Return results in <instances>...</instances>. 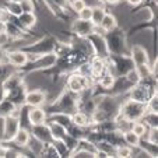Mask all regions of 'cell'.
I'll use <instances>...</instances> for the list:
<instances>
[{"label":"cell","instance_id":"obj_23","mask_svg":"<svg viewBox=\"0 0 158 158\" xmlns=\"http://www.w3.org/2000/svg\"><path fill=\"white\" fill-rule=\"evenodd\" d=\"M20 6L23 13H34L35 11V4H34L32 0H21Z\"/></svg>","mask_w":158,"mask_h":158},{"label":"cell","instance_id":"obj_33","mask_svg":"<svg viewBox=\"0 0 158 158\" xmlns=\"http://www.w3.org/2000/svg\"><path fill=\"white\" fill-rule=\"evenodd\" d=\"M98 2H104V0H98Z\"/></svg>","mask_w":158,"mask_h":158},{"label":"cell","instance_id":"obj_16","mask_svg":"<svg viewBox=\"0 0 158 158\" xmlns=\"http://www.w3.org/2000/svg\"><path fill=\"white\" fill-rule=\"evenodd\" d=\"M122 139L125 140V143L127 144L129 147H131V148H137V147H140V137H139L136 133H133L130 129L126 130V131H123Z\"/></svg>","mask_w":158,"mask_h":158},{"label":"cell","instance_id":"obj_20","mask_svg":"<svg viewBox=\"0 0 158 158\" xmlns=\"http://www.w3.org/2000/svg\"><path fill=\"white\" fill-rule=\"evenodd\" d=\"M125 78H126V81H127L130 85H136V84L141 83V80H143V78L140 77V74H139V72L136 70V67L129 69L127 73L125 74Z\"/></svg>","mask_w":158,"mask_h":158},{"label":"cell","instance_id":"obj_22","mask_svg":"<svg viewBox=\"0 0 158 158\" xmlns=\"http://www.w3.org/2000/svg\"><path fill=\"white\" fill-rule=\"evenodd\" d=\"M77 14H78V18H80V20L91 21V15H93V6H88V4H87V6L84 7L80 13H77Z\"/></svg>","mask_w":158,"mask_h":158},{"label":"cell","instance_id":"obj_3","mask_svg":"<svg viewBox=\"0 0 158 158\" xmlns=\"http://www.w3.org/2000/svg\"><path fill=\"white\" fill-rule=\"evenodd\" d=\"M89 83H91V80L88 77L80 74V73H74L67 78V88L70 93L78 95V94L84 93L87 88H89Z\"/></svg>","mask_w":158,"mask_h":158},{"label":"cell","instance_id":"obj_18","mask_svg":"<svg viewBox=\"0 0 158 158\" xmlns=\"http://www.w3.org/2000/svg\"><path fill=\"white\" fill-rule=\"evenodd\" d=\"M106 14L105 11V7L101 6V4H97V6H93V15H91V23H93L95 27H98L99 23L102 21L104 15Z\"/></svg>","mask_w":158,"mask_h":158},{"label":"cell","instance_id":"obj_28","mask_svg":"<svg viewBox=\"0 0 158 158\" xmlns=\"http://www.w3.org/2000/svg\"><path fill=\"white\" fill-rule=\"evenodd\" d=\"M7 27H9V23H6L4 20H0V34L7 32Z\"/></svg>","mask_w":158,"mask_h":158},{"label":"cell","instance_id":"obj_26","mask_svg":"<svg viewBox=\"0 0 158 158\" xmlns=\"http://www.w3.org/2000/svg\"><path fill=\"white\" fill-rule=\"evenodd\" d=\"M7 95H9V93H7L6 87H4V83L3 81H0V104L7 98Z\"/></svg>","mask_w":158,"mask_h":158},{"label":"cell","instance_id":"obj_31","mask_svg":"<svg viewBox=\"0 0 158 158\" xmlns=\"http://www.w3.org/2000/svg\"><path fill=\"white\" fill-rule=\"evenodd\" d=\"M4 14H6V10L0 7V20H4Z\"/></svg>","mask_w":158,"mask_h":158},{"label":"cell","instance_id":"obj_10","mask_svg":"<svg viewBox=\"0 0 158 158\" xmlns=\"http://www.w3.org/2000/svg\"><path fill=\"white\" fill-rule=\"evenodd\" d=\"M131 59L136 66L147 64L148 63V53L141 45H133L131 48Z\"/></svg>","mask_w":158,"mask_h":158},{"label":"cell","instance_id":"obj_15","mask_svg":"<svg viewBox=\"0 0 158 158\" xmlns=\"http://www.w3.org/2000/svg\"><path fill=\"white\" fill-rule=\"evenodd\" d=\"M30 139H31L30 130H27L25 127H20V130H18L17 134L14 136L13 141H14V143L17 144L18 147H27V144H28V141H30Z\"/></svg>","mask_w":158,"mask_h":158},{"label":"cell","instance_id":"obj_13","mask_svg":"<svg viewBox=\"0 0 158 158\" xmlns=\"http://www.w3.org/2000/svg\"><path fill=\"white\" fill-rule=\"evenodd\" d=\"M116 27H118L116 17H115L114 14H109V13H106V14L104 15L102 21L98 25V28H101L104 32H112V31L116 30Z\"/></svg>","mask_w":158,"mask_h":158},{"label":"cell","instance_id":"obj_8","mask_svg":"<svg viewBox=\"0 0 158 158\" xmlns=\"http://www.w3.org/2000/svg\"><path fill=\"white\" fill-rule=\"evenodd\" d=\"M28 122L30 126H38L46 123V112L41 106H32L28 110Z\"/></svg>","mask_w":158,"mask_h":158},{"label":"cell","instance_id":"obj_11","mask_svg":"<svg viewBox=\"0 0 158 158\" xmlns=\"http://www.w3.org/2000/svg\"><path fill=\"white\" fill-rule=\"evenodd\" d=\"M57 60V55L51 52V53H39V56L36 57L35 64L38 66V69H49L52 66H55Z\"/></svg>","mask_w":158,"mask_h":158},{"label":"cell","instance_id":"obj_24","mask_svg":"<svg viewBox=\"0 0 158 158\" xmlns=\"http://www.w3.org/2000/svg\"><path fill=\"white\" fill-rule=\"evenodd\" d=\"M116 155L122 158H127L131 157V147L129 146H119L116 147Z\"/></svg>","mask_w":158,"mask_h":158},{"label":"cell","instance_id":"obj_32","mask_svg":"<svg viewBox=\"0 0 158 158\" xmlns=\"http://www.w3.org/2000/svg\"><path fill=\"white\" fill-rule=\"evenodd\" d=\"M9 2H13V3H20L21 0H9Z\"/></svg>","mask_w":158,"mask_h":158},{"label":"cell","instance_id":"obj_17","mask_svg":"<svg viewBox=\"0 0 158 158\" xmlns=\"http://www.w3.org/2000/svg\"><path fill=\"white\" fill-rule=\"evenodd\" d=\"M130 130L133 133H136L139 137H146L147 136V131H148V126L146 125V122H141V120H134L131 122V126H130Z\"/></svg>","mask_w":158,"mask_h":158},{"label":"cell","instance_id":"obj_21","mask_svg":"<svg viewBox=\"0 0 158 158\" xmlns=\"http://www.w3.org/2000/svg\"><path fill=\"white\" fill-rule=\"evenodd\" d=\"M69 4H70V7H72V10L74 13H80L81 10L87 6V2L85 0H70Z\"/></svg>","mask_w":158,"mask_h":158},{"label":"cell","instance_id":"obj_14","mask_svg":"<svg viewBox=\"0 0 158 158\" xmlns=\"http://www.w3.org/2000/svg\"><path fill=\"white\" fill-rule=\"evenodd\" d=\"M70 122L74 126H77V127H87V126L91 123V118H89L85 112L76 110L74 114L70 116Z\"/></svg>","mask_w":158,"mask_h":158},{"label":"cell","instance_id":"obj_12","mask_svg":"<svg viewBox=\"0 0 158 158\" xmlns=\"http://www.w3.org/2000/svg\"><path fill=\"white\" fill-rule=\"evenodd\" d=\"M97 83H98V85L101 87V88H104V89L114 88L115 84H116V77H115V73H112L110 70L106 69V70H105V72L98 77Z\"/></svg>","mask_w":158,"mask_h":158},{"label":"cell","instance_id":"obj_1","mask_svg":"<svg viewBox=\"0 0 158 158\" xmlns=\"http://www.w3.org/2000/svg\"><path fill=\"white\" fill-rule=\"evenodd\" d=\"M118 114H120L123 118L129 119L130 122L140 120L147 114V104H141V102L129 99V101H126L125 104H122L119 106V112Z\"/></svg>","mask_w":158,"mask_h":158},{"label":"cell","instance_id":"obj_25","mask_svg":"<svg viewBox=\"0 0 158 158\" xmlns=\"http://www.w3.org/2000/svg\"><path fill=\"white\" fill-rule=\"evenodd\" d=\"M10 38H11V36H10V34H7V32L0 34V49L9 44V42H10Z\"/></svg>","mask_w":158,"mask_h":158},{"label":"cell","instance_id":"obj_4","mask_svg":"<svg viewBox=\"0 0 158 158\" xmlns=\"http://www.w3.org/2000/svg\"><path fill=\"white\" fill-rule=\"evenodd\" d=\"M46 93L42 91V89H31V91H27L24 95V102L28 106H42V105L46 102Z\"/></svg>","mask_w":158,"mask_h":158},{"label":"cell","instance_id":"obj_9","mask_svg":"<svg viewBox=\"0 0 158 158\" xmlns=\"http://www.w3.org/2000/svg\"><path fill=\"white\" fill-rule=\"evenodd\" d=\"M32 127V136L36 137L38 140H41L42 143H49V141H55L53 137H52L51 129L49 126L45 125H38V126H31Z\"/></svg>","mask_w":158,"mask_h":158},{"label":"cell","instance_id":"obj_30","mask_svg":"<svg viewBox=\"0 0 158 158\" xmlns=\"http://www.w3.org/2000/svg\"><path fill=\"white\" fill-rule=\"evenodd\" d=\"M106 4H110V6H115V4H118L120 2V0H104Z\"/></svg>","mask_w":158,"mask_h":158},{"label":"cell","instance_id":"obj_27","mask_svg":"<svg viewBox=\"0 0 158 158\" xmlns=\"http://www.w3.org/2000/svg\"><path fill=\"white\" fill-rule=\"evenodd\" d=\"M125 2L129 4V6H131V7H136V6H140V4L143 3L144 0H125Z\"/></svg>","mask_w":158,"mask_h":158},{"label":"cell","instance_id":"obj_19","mask_svg":"<svg viewBox=\"0 0 158 158\" xmlns=\"http://www.w3.org/2000/svg\"><path fill=\"white\" fill-rule=\"evenodd\" d=\"M21 25L25 28H32L36 24V17L34 15V13H21V15H18Z\"/></svg>","mask_w":158,"mask_h":158},{"label":"cell","instance_id":"obj_5","mask_svg":"<svg viewBox=\"0 0 158 158\" xmlns=\"http://www.w3.org/2000/svg\"><path fill=\"white\" fill-rule=\"evenodd\" d=\"M7 63L14 67H24L28 63V53L24 51H20V49H14V51H10L4 55Z\"/></svg>","mask_w":158,"mask_h":158},{"label":"cell","instance_id":"obj_6","mask_svg":"<svg viewBox=\"0 0 158 158\" xmlns=\"http://www.w3.org/2000/svg\"><path fill=\"white\" fill-rule=\"evenodd\" d=\"M152 94H154V93H152ZM152 94H150L148 87L141 85V84L139 83V84H136V85H131L130 99L137 101V102H141V104H147V102H148V99L151 98Z\"/></svg>","mask_w":158,"mask_h":158},{"label":"cell","instance_id":"obj_7","mask_svg":"<svg viewBox=\"0 0 158 158\" xmlns=\"http://www.w3.org/2000/svg\"><path fill=\"white\" fill-rule=\"evenodd\" d=\"M72 28L77 35H80L84 38V36H88L94 32L95 25H94L91 21H85V20H80V18H78V20H74Z\"/></svg>","mask_w":158,"mask_h":158},{"label":"cell","instance_id":"obj_29","mask_svg":"<svg viewBox=\"0 0 158 158\" xmlns=\"http://www.w3.org/2000/svg\"><path fill=\"white\" fill-rule=\"evenodd\" d=\"M7 147L6 146H3V143L0 141V157H6V154H7Z\"/></svg>","mask_w":158,"mask_h":158},{"label":"cell","instance_id":"obj_2","mask_svg":"<svg viewBox=\"0 0 158 158\" xmlns=\"http://www.w3.org/2000/svg\"><path fill=\"white\" fill-rule=\"evenodd\" d=\"M21 127L20 118L7 115L3 118V133H2V139L3 141H13L14 136Z\"/></svg>","mask_w":158,"mask_h":158}]
</instances>
